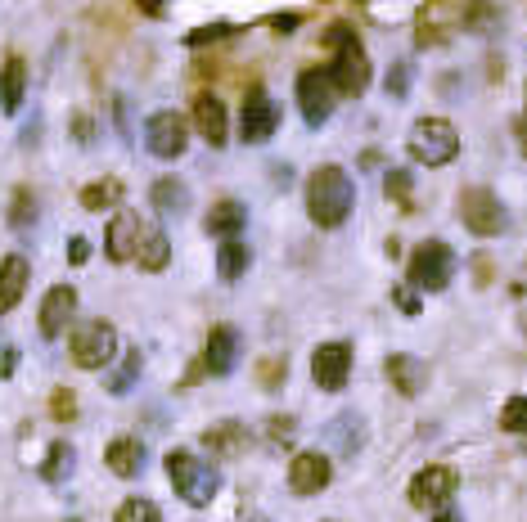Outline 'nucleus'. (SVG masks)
<instances>
[{
    "label": "nucleus",
    "mask_w": 527,
    "mask_h": 522,
    "mask_svg": "<svg viewBox=\"0 0 527 522\" xmlns=\"http://www.w3.org/2000/svg\"><path fill=\"white\" fill-rule=\"evenodd\" d=\"M73 311H77V288L73 284H55L46 293V302H41V315H37L41 338H59V333L68 329V320H73Z\"/></svg>",
    "instance_id": "14"
},
{
    "label": "nucleus",
    "mask_w": 527,
    "mask_h": 522,
    "mask_svg": "<svg viewBox=\"0 0 527 522\" xmlns=\"http://www.w3.org/2000/svg\"><path fill=\"white\" fill-rule=\"evenodd\" d=\"M136 374H140V351H127V360H122V369L109 378V392H127V387L136 383Z\"/></svg>",
    "instance_id": "35"
},
{
    "label": "nucleus",
    "mask_w": 527,
    "mask_h": 522,
    "mask_svg": "<svg viewBox=\"0 0 527 522\" xmlns=\"http://www.w3.org/2000/svg\"><path fill=\"white\" fill-rule=\"evenodd\" d=\"M500 428L505 432H527V396H509L500 405Z\"/></svg>",
    "instance_id": "31"
},
{
    "label": "nucleus",
    "mask_w": 527,
    "mask_h": 522,
    "mask_svg": "<svg viewBox=\"0 0 527 522\" xmlns=\"http://www.w3.org/2000/svg\"><path fill=\"white\" fill-rule=\"evenodd\" d=\"M334 99H338V90H334V81H329V72L307 68L298 77V108H302V117H307V126L329 122V113H334Z\"/></svg>",
    "instance_id": "11"
},
{
    "label": "nucleus",
    "mask_w": 527,
    "mask_h": 522,
    "mask_svg": "<svg viewBox=\"0 0 527 522\" xmlns=\"http://www.w3.org/2000/svg\"><path fill=\"white\" fill-rule=\"evenodd\" d=\"M244 221H248V207L239 203V198H221V203H212V212H208V221H203V230L217 234V239H235V234L244 230Z\"/></svg>",
    "instance_id": "22"
},
{
    "label": "nucleus",
    "mask_w": 527,
    "mask_h": 522,
    "mask_svg": "<svg viewBox=\"0 0 527 522\" xmlns=\"http://www.w3.org/2000/svg\"><path fill=\"white\" fill-rule=\"evenodd\" d=\"M149 198H154V207L163 216H172V212H185L190 207V189H185V180H176V176H163V180H154V189H149Z\"/></svg>",
    "instance_id": "25"
},
{
    "label": "nucleus",
    "mask_w": 527,
    "mask_h": 522,
    "mask_svg": "<svg viewBox=\"0 0 527 522\" xmlns=\"http://www.w3.org/2000/svg\"><path fill=\"white\" fill-rule=\"evenodd\" d=\"M136 239H140V216L136 212H118L109 221V239H104L109 261H131L136 257Z\"/></svg>",
    "instance_id": "19"
},
{
    "label": "nucleus",
    "mask_w": 527,
    "mask_h": 522,
    "mask_svg": "<svg viewBox=\"0 0 527 522\" xmlns=\"http://www.w3.org/2000/svg\"><path fill=\"white\" fill-rule=\"evenodd\" d=\"M140 270H149V275H158V270H167V261H172V243H167V234L158 230V225H140V239H136V257Z\"/></svg>",
    "instance_id": "20"
},
{
    "label": "nucleus",
    "mask_w": 527,
    "mask_h": 522,
    "mask_svg": "<svg viewBox=\"0 0 527 522\" xmlns=\"http://www.w3.org/2000/svg\"><path fill=\"white\" fill-rule=\"evenodd\" d=\"M460 221L469 234H478V239H496L500 230H505V207H500V198L491 194V189L482 185H469L460 189Z\"/></svg>",
    "instance_id": "7"
},
{
    "label": "nucleus",
    "mask_w": 527,
    "mask_h": 522,
    "mask_svg": "<svg viewBox=\"0 0 527 522\" xmlns=\"http://www.w3.org/2000/svg\"><path fill=\"white\" fill-rule=\"evenodd\" d=\"M433 522H464V518H460V513H455V509H442Z\"/></svg>",
    "instance_id": "47"
},
{
    "label": "nucleus",
    "mask_w": 527,
    "mask_h": 522,
    "mask_svg": "<svg viewBox=\"0 0 527 522\" xmlns=\"http://www.w3.org/2000/svg\"><path fill=\"white\" fill-rule=\"evenodd\" d=\"M356 203L352 176L343 167H316L307 176V216L320 225V230H334V225L347 221Z\"/></svg>",
    "instance_id": "1"
},
{
    "label": "nucleus",
    "mask_w": 527,
    "mask_h": 522,
    "mask_svg": "<svg viewBox=\"0 0 527 522\" xmlns=\"http://www.w3.org/2000/svg\"><path fill=\"white\" fill-rule=\"evenodd\" d=\"M145 144L154 158H181L185 144H190V122L176 108H158L145 122Z\"/></svg>",
    "instance_id": "8"
},
{
    "label": "nucleus",
    "mask_w": 527,
    "mask_h": 522,
    "mask_svg": "<svg viewBox=\"0 0 527 522\" xmlns=\"http://www.w3.org/2000/svg\"><path fill=\"white\" fill-rule=\"evenodd\" d=\"M460 18H464V27H469V32H491V27H496V18H500V9L491 5V0H469Z\"/></svg>",
    "instance_id": "29"
},
{
    "label": "nucleus",
    "mask_w": 527,
    "mask_h": 522,
    "mask_svg": "<svg viewBox=\"0 0 527 522\" xmlns=\"http://www.w3.org/2000/svg\"><path fill=\"white\" fill-rule=\"evenodd\" d=\"M113 522H163V513H158L154 500H145V495H131V500L118 504Z\"/></svg>",
    "instance_id": "28"
},
{
    "label": "nucleus",
    "mask_w": 527,
    "mask_h": 522,
    "mask_svg": "<svg viewBox=\"0 0 527 522\" xmlns=\"http://www.w3.org/2000/svg\"><path fill=\"white\" fill-rule=\"evenodd\" d=\"M518 149L527 153V108H523V117H518Z\"/></svg>",
    "instance_id": "45"
},
{
    "label": "nucleus",
    "mask_w": 527,
    "mask_h": 522,
    "mask_svg": "<svg viewBox=\"0 0 527 522\" xmlns=\"http://www.w3.org/2000/svg\"><path fill=\"white\" fill-rule=\"evenodd\" d=\"M104 464L113 468L118 477H136L145 468V446L136 437H118L109 450H104Z\"/></svg>",
    "instance_id": "24"
},
{
    "label": "nucleus",
    "mask_w": 527,
    "mask_h": 522,
    "mask_svg": "<svg viewBox=\"0 0 527 522\" xmlns=\"http://www.w3.org/2000/svg\"><path fill=\"white\" fill-rule=\"evenodd\" d=\"M388 95L392 99H406L410 95V63H397V68L388 72Z\"/></svg>",
    "instance_id": "39"
},
{
    "label": "nucleus",
    "mask_w": 527,
    "mask_h": 522,
    "mask_svg": "<svg viewBox=\"0 0 527 522\" xmlns=\"http://www.w3.org/2000/svg\"><path fill=\"white\" fill-rule=\"evenodd\" d=\"M64 473H73V446H68V441H55V446H50V459L41 464V477H46V482H59Z\"/></svg>",
    "instance_id": "30"
},
{
    "label": "nucleus",
    "mask_w": 527,
    "mask_h": 522,
    "mask_svg": "<svg viewBox=\"0 0 527 522\" xmlns=\"http://www.w3.org/2000/svg\"><path fill=\"white\" fill-rule=\"evenodd\" d=\"M167 477H172L176 495H181L185 504H194V509L212 504V495L221 491L217 468L203 464V459L190 455V450H167Z\"/></svg>",
    "instance_id": "3"
},
{
    "label": "nucleus",
    "mask_w": 527,
    "mask_h": 522,
    "mask_svg": "<svg viewBox=\"0 0 527 522\" xmlns=\"http://www.w3.org/2000/svg\"><path fill=\"white\" fill-rule=\"evenodd\" d=\"M145 5V14H154V18H163V0H140Z\"/></svg>",
    "instance_id": "46"
},
{
    "label": "nucleus",
    "mask_w": 527,
    "mask_h": 522,
    "mask_svg": "<svg viewBox=\"0 0 527 522\" xmlns=\"http://www.w3.org/2000/svg\"><path fill=\"white\" fill-rule=\"evenodd\" d=\"M50 419H59V423L77 419V396L68 392V387H55V392H50Z\"/></svg>",
    "instance_id": "32"
},
{
    "label": "nucleus",
    "mask_w": 527,
    "mask_h": 522,
    "mask_svg": "<svg viewBox=\"0 0 527 522\" xmlns=\"http://www.w3.org/2000/svg\"><path fill=\"white\" fill-rule=\"evenodd\" d=\"M293 432H298V419H293V414H271V423H266V437H271L275 446H289Z\"/></svg>",
    "instance_id": "34"
},
{
    "label": "nucleus",
    "mask_w": 527,
    "mask_h": 522,
    "mask_svg": "<svg viewBox=\"0 0 527 522\" xmlns=\"http://www.w3.org/2000/svg\"><path fill=\"white\" fill-rule=\"evenodd\" d=\"M455 275V252L442 239H424L410 252V284L424 288V293H442Z\"/></svg>",
    "instance_id": "5"
},
{
    "label": "nucleus",
    "mask_w": 527,
    "mask_h": 522,
    "mask_svg": "<svg viewBox=\"0 0 527 522\" xmlns=\"http://www.w3.org/2000/svg\"><path fill=\"white\" fill-rule=\"evenodd\" d=\"M235 356H239V333L230 329V324H217V329L208 333V351H203V369H208L212 378H226L230 369H235Z\"/></svg>",
    "instance_id": "16"
},
{
    "label": "nucleus",
    "mask_w": 527,
    "mask_h": 522,
    "mask_svg": "<svg viewBox=\"0 0 527 522\" xmlns=\"http://www.w3.org/2000/svg\"><path fill=\"white\" fill-rule=\"evenodd\" d=\"M275 126H280V108H275V99L266 95L262 86H248V95H244V113H239V135H244V144H262V140H271Z\"/></svg>",
    "instance_id": "10"
},
{
    "label": "nucleus",
    "mask_w": 527,
    "mask_h": 522,
    "mask_svg": "<svg viewBox=\"0 0 527 522\" xmlns=\"http://www.w3.org/2000/svg\"><path fill=\"white\" fill-rule=\"evenodd\" d=\"M347 374H352V342H320L311 356V378L325 392H343Z\"/></svg>",
    "instance_id": "12"
},
{
    "label": "nucleus",
    "mask_w": 527,
    "mask_h": 522,
    "mask_svg": "<svg viewBox=\"0 0 527 522\" xmlns=\"http://www.w3.org/2000/svg\"><path fill=\"white\" fill-rule=\"evenodd\" d=\"M271 27H280V32H293V27H298V18H293V14H284V18H271Z\"/></svg>",
    "instance_id": "44"
},
{
    "label": "nucleus",
    "mask_w": 527,
    "mask_h": 522,
    "mask_svg": "<svg viewBox=\"0 0 527 522\" xmlns=\"http://www.w3.org/2000/svg\"><path fill=\"white\" fill-rule=\"evenodd\" d=\"M203 446H208L212 455L235 459V455H244V450H248V428H244V423H235V419L212 423V428L203 432Z\"/></svg>",
    "instance_id": "21"
},
{
    "label": "nucleus",
    "mask_w": 527,
    "mask_h": 522,
    "mask_svg": "<svg viewBox=\"0 0 527 522\" xmlns=\"http://www.w3.org/2000/svg\"><path fill=\"white\" fill-rule=\"evenodd\" d=\"M455 486H460V473L451 464H428L410 477V504L415 509H442L455 495Z\"/></svg>",
    "instance_id": "9"
},
{
    "label": "nucleus",
    "mask_w": 527,
    "mask_h": 522,
    "mask_svg": "<svg viewBox=\"0 0 527 522\" xmlns=\"http://www.w3.org/2000/svg\"><path fill=\"white\" fill-rule=\"evenodd\" d=\"M383 189H388L392 203L410 207V171H388V180H383Z\"/></svg>",
    "instance_id": "37"
},
{
    "label": "nucleus",
    "mask_w": 527,
    "mask_h": 522,
    "mask_svg": "<svg viewBox=\"0 0 527 522\" xmlns=\"http://www.w3.org/2000/svg\"><path fill=\"white\" fill-rule=\"evenodd\" d=\"M325 45H334V63L325 68L334 90L338 95H361V90L370 86V54L361 50V41H356L347 27H334Z\"/></svg>",
    "instance_id": "2"
},
{
    "label": "nucleus",
    "mask_w": 527,
    "mask_h": 522,
    "mask_svg": "<svg viewBox=\"0 0 527 522\" xmlns=\"http://www.w3.org/2000/svg\"><path fill=\"white\" fill-rule=\"evenodd\" d=\"M392 297H397V306L406 315H419V297H415V288H392Z\"/></svg>",
    "instance_id": "40"
},
{
    "label": "nucleus",
    "mask_w": 527,
    "mask_h": 522,
    "mask_svg": "<svg viewBox=\"0 0 527 522\" xmlns=\"http://www.w3.org/2000/svg\"><path fill=\"white\" fill-rule=\"evenodd\" d=\"M122 180L118 176H104V180H91V185L82 189V207L86 212H104V207H118L122 203Z\"/></svg>",
    "instance_id": "26"
},
{
    "label": "nucleus",
    "mask_w": 527,
    "mask_h": 522,
    "mask_svg": "<svg viewBox=\"0 0 527 522\" xmlns=\"http://www.w3.org/2000/svg\"><path fill=\"white\" fill-rule=\"evenodd\" d=\"M406 149H410V158L424 162V167H446V162H455V153H460V131H455L446 117H419L406 135Z\"/></svg>",
    "instance_id": "4"
},
{
    "label": "nucleus",
    "mask_w": 527,
    "mask_h": 522,
    "mask_svg": "<svg viewBox=\"0 0 527 522\" xmlns=\"http://www.w3.org/2000/svg\"><path fill=\"white\" fill-rule=\"evenodd\" d=\"M68 351H73V365L104 369L113 360V351H118V329H113L109 320H86V324H77L73 329Z\"/></svg>",
    "instance_id": "6"
},
{
    "label": "nucleus",
    "mask_w": 527,
    "mask_h": 522,
    "mask_svg": "<svg viewBox=\"0 0 527 522\" xmlns=\"http://www.w3.org/2000/svg\"><path fill=\"white\" fill-rule=\"evenodd\" d=\"M32 216H37V194H32V189H19V194H14V207H10V225H28Z\"/></svg>",
    "instance_id": "33"
},
{
    "label": "nucleus",
    "mask_w": 527,
    "mask_h": 522,
    "mask_svg": "<svg viewBox=\"0 0 527 522\" xmlns=\"http://www.w3.org/2000/svg\"><path fill=\"white\" fill-rule=\"evenodd\" d=\"M14 365H19V351L5 347V351H0V378H10V374H14Z\"/></svg>",
    "instance_id": "42"
},
{
    "label": "nucleus",
    "mask_w": 527,
    "mask_h": 522,
    "mask_svg": "<svg viewBox=\"0 0 527 522\" xmlns=\"http://www.w3.org/2000/svg\"><path fill=\"white\" fill-rule=\"evenodd\" d=\"M28 275H32V266L23 252H10V257L0 261V315H10L19 306L23 288H28Z\"/></svg>",
    "instance_id": "18"
},
{
    "label": "nucleus",
    "mask_w": 527,
    "mask_h": 522,
    "mask_svg": "<svg viewBox=\"0 0 527 522\" xmlns=\"http://www.w3.org/2000/svg\"><path fill=\"white\" fill-rule=\"evenodd\" d=\"M194 126H199V135L212 144V149H221V144L230 140V126H226V104H221L217 95H208V90H203V95L194 99Z\"/></svg>",
    "instance_id": "17"
},
{
    "label": "nucleus",
    "mask_w": 527,
    "mask_h": 522,
    "mask_svg": "<svg viewBox=\"0 0 527 522\" xmlns=\"http://www.w3.org/2000/svg\"><path fill=\"white\" fill-rule=\"evenodd\" d=\"M230 32H235L230 23H212V27H199V32L185 36V45H212V41H221V36H230Z\"/></svg>",
    "instance_id": "38"
},
{
    "label": "nucleus",
    "mask_w": 527,
    "mask_h": 522,
    "mask_svg": "<svg viewBox=\"0 0 527 522\" xmlns=\"http://www.w3.org/2000/svg\"><path fill=\"white\" fill-rule=\"evenodd\" d=\"M23 90H28V63H23L19 54H10L5 68H0V108H5V113H19Z\"/></svg>",
    "instance_id": "23"
},
{
    "label": "nucleus",
    "mask_w": 527,
    "mask_h": 522,
    "mask_svg": "<svg viewBox=\"0 0 527 522\" xmlns=\"http://www.w3.org/2000/svg\"><path fill=\"white\" fill-rule=\"evenodd\" d=\"M86 257H91V243H86V239H68V261H73V266H82Z\"/></svg>",
    "instance_id": "41"
},
{
    "label": "nucleus",
    "mask_w": 527,
    "mask_h": 522,
    "mask_svg": "<svg viewBox=\"0 0 527 522\" xmlns=\"http://www.w3.org/2000/svg\"><path fill=\"white\" fill-rule=\"evenodd\" d=\"M217 270H221V279H226V284H235V279L248 270V248H244V243H239V239H226V243H221Z\"/></svg>",
    "instance_id": "27"
},
{
    "label": "nucleus",
    "mask_w": 527,
    "mask_h": 522,
    "mask_svg": "<svg viewBox=\"0 0 527 522\" xmlns=\"http://www.w3.org/2000/svg\"><path fill=\"white\" fill-rule=\"evenodd\" d=\"M329 477H334V468H329V459L320 455V450H298L289 464V486L298 495H320L329 486Z\"/></svg>",
    "instance_id": "13"
},
{
    "label": "nucleus",
    "mask_w": 527,
    "mask_h": 522,
    "mask_svg": "<svg viewBox=\"0 0 527 522\" xmlns=\"http://www.w3.org/2000/svg\"><path fill=\"white\" fill-rule=\"evenodd\" d=\"M284 374H289V360H284V356H271V360H262V365H257V378H262L266 392H271V387H280Z\"/></svg>",
    "instance_id": "36"
},
{
    "label": "nucleus",
    "mask_w": 527,
    "mask_h": 522,
    "mask_svg": "<svg viewBox=\"0 0 527 522\" xmlns=\"http://www.w3.org/2000/svg\"><path fill=\"white\" fill-rule=\"evenodd\" d=\"M73 131H77V140H91V135H95V126H91V117H77V122H73Z\"/></svg>",
    "instance_id": "43"
},
{
    "label": "nucleus",
    "mask_w": 527,
    "mask_h": 522,
    "mask_svg": "<svg viewBox=\"0 0 527 522\" xmlns=\"http://www.w3.org/2000/svg\"><path fill=\"white\" fill-rule=\"evenodd\" d=\"M383 374H388V383L397 387L401 396H419L428 387V365L419 356H406V351L383 360Z\"/></svg>",
    "instance_id": "15"
}]
</instances>
